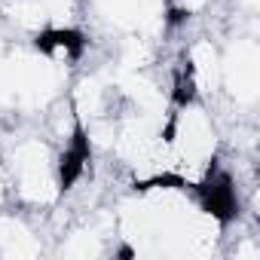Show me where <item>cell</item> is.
<instances>
[{"instance_id":"5b68a950","label":"cell","mask_w":260,"mask_h":260,"mask_svg":"<svg viewBox=\"0 0 260 260\" xmlns=\"http://www.w3.org/2000/svg\"><path fill=\"white\" fill-rule=\"evenodd\" d=\"M211 7V0H166V16L169 22H190L205 16V10Z\"/></svg>"},{"instance_id":"6da1fadb","label":"cell","mask_w":260,"mask_h":260,"mask_svg":"<svg viewBox=\"0 0 260 260\" xmlns=\"http://www.w3.org/2000/svg\"><path fill=\"white\" fill-rule=\"evenodd\" d=\"M10 181V196L25 211H46L55 208L64 196L58 150L46 135H25L16 138L7 153L0 156Z\"/></svg>"},{"instance_id":"3957f363","label":"cell","mask_w":260,"mask_h":260,"mask_svg":"<svg viewBox=\"0 0 260 260\" xmlns=\"http://www.w3.org/2000/svg\"><path fill=\"white\" fill-rule=\"evenodd\" d=\"M40 254H43V239H40L37 226L28 220V214L0 208V257L31 260Z\"/></svg>"},{"instance_id":"8992f818","label":"cell","mask_w":260,"mask_h":260,"mask_svg":"<svg viewBox=\"0 0 260 260\" xmlns=\"http://www.w3.org/2000/svg\"><path fill=\"white\" fill-rule=\"evenodd\" d=\"M233 4H236V10H239L242 16H254L257 7H260V0H233Z\"/></svg>"},{"instance_id":"7a4b0ae2","label":"cell","mask_w":260,"mask_h":260,"mask_svg":"<svg viewBox=\"0 0 260 260\" xmlns=\"http://www.w3.org/2000/svg\"><path fill=\"white\" fill-rule=\"evenodd\" d=\"M220 92L230 104L254 110L260 98V46L248 37H233L220 49Z\"/></svg>"},{"instance_id":"277c9868","label":"cell","mask_w":260,"mask_h":260,"mask_svg":"<svg viewBox=\"0 0 260 260\" xmlns=\"http://www.w3.org/2000/svg\"><path fill=\"white\" fill-rule=\"evenodd\" d=\"M49 28H77L80 16L86 13V0H40Z\"/></svg>"}]
</instances>
